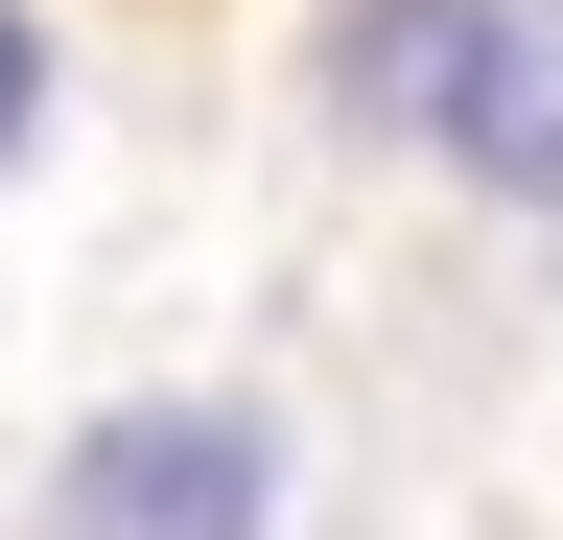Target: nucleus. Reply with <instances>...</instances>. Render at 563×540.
Listing matches in <instances>:
<instances>
[{
	"label": "nucleus",
	"instance_id": "f03ea898",
	"mask_svg": "<svg viewBox=\"0 0 563 540\" xmlns=\"http://www.w3.org/2000/svg\"><path fill=\"white\" fill-rule=\"evenodd\" d=\"M517 47H540V0H352V24H329V95L376 118V142H446L470 165V118L517 95Z\"/></svg>",
	"mask_w": 563,
	"mask_h": 540
},
{
	"label": "nucleus",
	"instance_id": "f257e3e1",
	"mask_svg": "<svg viewBox=\"0 0 563 540\" xmlns=\"http://www.w3.org/2000/svg\"><path fill=\"white\" fill-rule=\"evenodd\" d=\"M258 494H282L258 399H141L70 447V540H258Z\"/></svg>",
	"mask_w": 563,
	"mask_h": 540
},
{
	"label": "nucleus",
	"instance_id": "7ed1b4c3",
	"mask_svg": "<svg viewBox=\"0 0 563 540\" xmlns=\"http://www.w3.org/2000/svg\"><path fill=\"white\" fill-rule=\"evenodd\" d=\"M24 118H47V24L0 0V165H24Z\"/></svg>",
	"mask_w": 563,
	"mask_h": 540
}]
</instances>
